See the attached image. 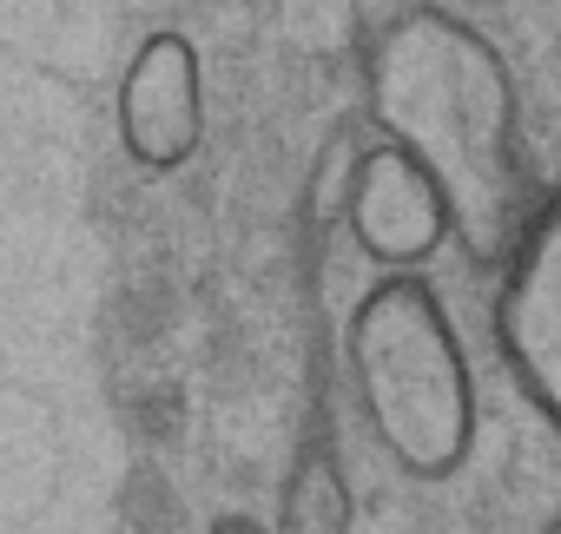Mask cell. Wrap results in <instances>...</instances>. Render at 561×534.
<instances>
[{
    "label": "cell",
    "instance_id": "cell-5",
    "mask_svg": "<svg viewBox=\"0 0 561 534\" xmlns=\"http://www.w3.org/2000/svg\"><path fill=\"white\" fill-rule=\"evenodd\" d=\"M205 139V73L185 34H152L119 80V146L146 172H179Z\"/></svg>",
    "mask_w": 561,
    "mask_h": 534
},
{
    "label": "cell",
    "instance_id": "cell-7",
    "mask_svg": "<svg viewBox=\"0 0 561 534\" xmlns=\"http://www.w3.org/2000/svg\"><path fill=\"white\" fill-rule=\"evenodd\" d=\"M205 534H271V527H257L251 514H218V521H211Z\"/></svg>",
    "mask_w": 561,
    "mask_h": 534
},
{
    "label": "cell",
    "instance_id": "cell-3",
    "mask_svg": "<svg viewBox=\"0 0 561 534\" xmlns=\"http://www.w3.org/2000/svg\"><path fill=\"white\" fill-rule=\"evenodd\" d=\"M495 344L515 390L561 429V172L541 185L515 251L502 257L495 291Z\"/></svg>",
    "mask_w": 561,
    "mask_h": 534
},
{
    "label": "cell",
    "instance_id": "cell-1",
    "mask_svg": "<svg viewBox=\"0 0 561 534\" xmlns=\"http://www.w3.org/2000/svg\"><path fill=\"white\" fill-rule=\"evenodd\" d=\"M364 106L377 139L410 152L443 191L449 244L502 271L541 198V172L495 40L449 8H410L364 54Z\"/></svg>",
    "mask_w": 561,
    "mask_h": 534
},
{
    "label": "cell",
    "instance_id": "cell-8",
    "mask_svg": "<svg viewBox=\"0 0 561 534\" xmlns=\"http://www.w3.org/2000/svg\"><path fill=\"white\" fill-rule=\"evenodd\" d=\"M541 534H561V514H554V521H548V527H541Z\"/></svg>",
    "mask_w": 561,
    "mask_h": 534
},
{
    "label": "cell",
    "instance_id": "cell-4",
    "mask_svg": "<svg viewBox=\"0 0 561 534\" xmlns=\"http://www.w3.org/2000/svg\"><path fill=\"white\" fill-rule=\"evenodd\" d=\"M344 231L377 271H423L449 244V205L410 152L377 139L344 178Z\"/></svg>",
    "mask_w": 561,
    "mask_h": 534
},
{
    "label": "cell",
    "instance_id": "cell-2",
    "mask_svg": "<svg viewBox=\"0 0 561 534\" xmlns=\"http://www.w3.org/2000/svg\"><path fill=\"white\" fill-rule=\"evenodd\" d=\"M344 363H351L364 429L403 475L416 481L462 475L482 422L476 370L449 304L423 271H383L357 298L344 324Z\"/></svg>",
    "mask_w": 561,
    "mask_h": 534
},
{
    "label": "cell",
    "instance_id": "cell-6",
    "mask_svg": "<svg viewBox=\"0 0 561 534\" xmlns=\"http://www.w3.org/2000/svg\"><path fill=\"white\" fill-rule=\"evenodd\" d=\"M271 534H351V475L331 449V436H311L291 481H285V508H277Z\"/></svg>",
    "mask_w": 561,
    "mask_h": 534
}]
</instances>
